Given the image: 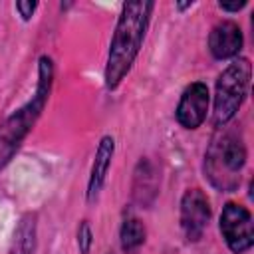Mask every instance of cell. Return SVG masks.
<instances>
[{
	"mask_svg": "<svg viewBox=\"0 0 254 254\" xmlns=\"http://www.w3.org/2000/svg\"><path fill=\"white\" fill-rule=\"evenodd\" d=\"M93 246V232H91V226L87 220H81L79 226H77V248H79V254H89Z\"/></svg>",
	"mask_w": 254,
	"mask_h": 254,
	"instance_id": "cell-12",
	"label": "cell"
},
{
	"mask_svg": "<svg viewBox=\"0 0 254 254\" xmlns=\"http://www.w3.org/2000/svg\"><path fill=\"white\" fill-rule=\"evenodd\" d=\"M218 6H220V10H226V12H238V10H242V8L246 6V0H242V2H234V4L220 2Z\"/></svg>",
	"mask_w": 254,
	"mask_h": 254,
	"instance_id": "cell-14",
	"label": "cell"
},
{
	"mask_svg": "<svg viewBox=\"0 0 254 254\" xmlns=\"http://www.w3.org/2000/svg\"><path fill=\"white\" fill-rule=\"evenodd\" d=\"M208 111V87L202 81H194L185 87L179 105H177V121L185 129H196L206 119Z\"/></svg>",
	"mask_w": 254,
	"mask_h": 254,
	"instance_id": "cell-7",
	"label": "cell"
},
{
	"mask_svg": "<svg viewBox=\"0 0 254 254\" xmlns=\"http://www.w3.org/2000/svg\"><path fill=\"white\" fill-rule=\"evenodd\" d=\"M34 252H36V214L28 212L18 222L10 254H34Z\"/></svg>",
	"mask_w": 254,
	"mask_h": 254,
	"instance_id": "cell-10",
	"label": "cell"
},
{
	"mask_svg": "<svg viewBox=\"0 0 254 254\" xmlns=\"http://www.w3.org/2000/svg\"><path fill=\"white\" fill-rule=\"evenodd\" d=\"M145 236H147L145 224L135 216H127L121 224V230H119L121 250L125 254H135L145 244Z\"/></svg>",
	"mask_w": 254,
	"mask_h": 254,
	"instance_id": "cell-11",
	"label": "cell"
},
{
	"mask_svg": "<svg viewBox=\"0 0 254 254\" xmlns=\"http://www.w3.org/2000/svg\"><path fill=\"white\" fill-rule=\"evenodd\" d=\"M220 232L226 246L234 254L246 252L254 244V226L250 210L238 202H226L220 212Z\"/></svg>",
	"mask_w": 254,
	"mask_h": 254,
	"instance_id": "cell-5",
	"label": "cell"
},
{
	"mask_svg": "<svg viewBox=\"0 0 254 254\" xmlns=\"http://www.w3.org/2000/svg\"><path fill=\"white\" fill-rule=\"evenodd\" d=\"M113 153H115V139L111 135H103L99 139V143H97L95 157H93L91 171H89V179H87V192H85L87 202L97 200V196H99V192H101V189L105 185Z\"/></svg>",
	"mask_w": 254,
	"mask_h": 254,
	"instance_id": "cell-9",
	"label": "cell"
},
{
	"mask_svg": "<svg viewBox=\"0 0 254 254\" xmlns=\"http://www.w3.org/2000/svg\"><path fill=\"white\" fill-rule=\"evenodd\" d=\"M210 220V202L198 189H189L181 198V226L189 240H198Z\"/></svg>",
	"mask_w": 254,
	"mask_h": 254,
	"instance_id": "cell-6",
	"label": "cell"
},
{
	"mask_svg": "<svg viewBox=\"0 0 254 254\" xmlns=\"http://www.w3.org/2000/svg\"><path fill=\"white\" fill-rule=\"evenodd\" d=\"M36 8H38V2H34V0H28V2H16V10L20 12L22 20H30Z\"/></svg>",
	"mask_w": 254,
	"mask_h": 254,
	"instance_id": "cell-13",
	"label": "cell"
},
{
	"mask_svg": "<svg viewBox=\"0 0 254 254\" xmlns=\"http://www.w3.org/2000/svg\"><path fill=\"white\" fill-rule=\"evenodd\" d=\"M252 65L248 58H238L218 75L214 89L212 121L216 127H224L242 107L250 89Z\"/></svg>",
	"mask_w": 254,
	"mask_h": 254,
	"instance_id": "cell-4",
	"label": "cell"
},
{
	"mask_svg": "<svg viewBox=\"0 0 254 254\" xmlns=\"http://www.w3.org/2000/svg\"><path fill=\"white\" fill-rule=\"evenodd\" d=\"M244 38L242 30L236 22L232 20H222L218 22L208 36V50L216 60H230L236 58L242 50Z\"/></svg>",
	"mask_w": 254,
	"mask_h": 254,
	"instance_id": "cell-8",
	"label": "cell"
},
{
	"mask_svg": "<svg viewBox=\"0 0 254 254\" xmlns=\"http://www.w3.org/2000/svg\"><path fill=\"white\" fill-rule=\"evenodd\" d=\"M54 81V62L50 56H42L38 60V83L30 101L18 107L0 123V171L14 159L24 139L34 129L38 117L42 115Z\"/></svg>",
	"mask_w": 254,
	"mask_h": 254,
	"instance_id": "cell-2",
	"label": "cell"
},
{
	"mask_svg": "<svg viewBox=\"0 0 254 254\" xmlns=\"http://www.w3.org/2000/svg\"><path fill=\"white\" fill-rule=\"evenodd\" d=\"M246 163V147L236 131H224L212 139L204 155V173L212 187L232 192L240 185V171Z\"/></svg>",
	"mask_w": 254,
	"mask_h": 254,
	"instance_id": "cell-3",
	"label": "cell"
},
{
	"mask_svg": "<svg viewBox=\"0 0 254 254\" xmlns=\"http://www.w3.org/2000/svg\"><path fill=\"white\" fill-rule=\"evenodd\" d=\"M155 4L149 0L139 2H125L121 8V14L115 24V32L111 36L109 54L105 62V87L117 89L119 83L125 79V75L131 71L141 46L147 36L151 12Z\"/></svg>",
	"mask_w": 254,
	"mask_h": 254,
	"instance_id": "cell-1",
	"label": "cell"
}]
</instances>
